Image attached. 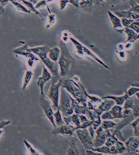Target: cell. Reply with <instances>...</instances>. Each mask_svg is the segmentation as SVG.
Wrapping results in <instances>:
<instances>
[{
    "instance_id": "1",
    "label": "cell",
    "mask_w": 139,
    "mask_h": 155,
    "mask_svg": "<svg viewBox=\"0 0 139 155\" xmlns=\"http://www.w3.org/2000/svg\"><path fill=\"white\" fill-rule=\"evenodd\" d=\"M61 87L64 88L74 99L80 104H86L87 91L77 76L72 78H61Z\"/></svg>"
},
{
    "instance_id": "2",
    "label": "cell",
    "mask_w": 139,
    "mask_h": 155,
    "mask_svg": "<svg viewBox=\"0 0 139 155\" xmlns=\"http://www.w3.org/2000/svg\"><path fill=\"white\" fill-rule=\"evenodd\" d=\"M70 41L72 42L75 48V53L77 54L78 56L81 57H89L96 61L99 64L101 65L104 67V68L109 69V67L107 64H105L102 59L99 58L96 54L91 51L90 49L87 48L86 46L83 45L82 43H80L77 39H75V38L71 36L70 38Z\"/></svg>"
},
{
    "instance_id": "3",
    "label": "cell",
    "mask_w": 139,
    "mask_h": 155,
    "mask_svg": "<svg viewBox=\"0 0 139 155\" xmlns=\"http://www.w3.org/2000/svg\"><path fill=\"white\" fill-rule=\"evenodd\" d=\"M60 50L61 54L58 61L59 75L62 78H65L67 76L71 70L73 59L65 46L64 43H62L60 44Z\"/></svg>"
},
{
    "instance_id": "4",
    "label": "cell",
    "mask_w": 139,
    "mask_h": 155,
    "mask_svg": "<svg viewBox=\"0 0 139 155\" xmlns=\"http://www.w3.org/2000/svg\"><path fill=\"white\" fill-rule=\"evenodd\" d=\"M73 97L63 87H61L60 91L59 109L63 116H69L74 113L73 100Z\"/></svg>"
},
{
    "instance_id": "5",
    "label": "cell",
    "mask_w": 139,
    "mask_h": 155,
    "mask_svg": "<svg viewBox=\"0 0 139 155\" xmlns=\"http://www.w3.org/2000/svg\"><path fill=\"white\" fill-rule=\"evenodd\" d=\"M61 88V78L56 82H52L48 90L47 97L52 102L53 110L59 108L60 91Z\"/></svg>"
},
{
    "instance_id": "6",
    "label": "cell",
    "mask_w": 139,
    "mask_h": 155,
    "mask_svg": "<svg viewBox=\"0 0 139 155\" xmlns=\"http://www.w3.org/2000/svg\"><path fill=\"white\" fill-rule=\"evenodd\" d=\"M75 133L86 151L91 150L94 147V139L90 134L88 128H78L75 130Z\"/></svg>"
},
{
    "instance_id": "7",
    "label": "cell",
    "mask_w": 139,
    "mask_h": 155,
    "mask_svg": "<svg viewBox=\"0 0 139 155\" xmlns=\"http://www.w3.org/2000/svg\"><path fill=\"white\" fill-rule=\"evenodd\" d=\"M50 99H48L45 94H40L39 97V104L40 107H41L43 112L44 113L46 118L51 123L53 127H56L54 120V112L52 106H51V103L50 101Z\"/></svg>"
},
{
    "instance_id": "8",
    "label": "cell",
    "mask_w": 139,
    "mask_h": 155,
    "mask_svg": "<svg viewBox=\"0 0 139 155\" xmlns=\"http://www.w3.org/2000/svg\"><path fill=\"white\" fill-rule=\"evenodd\" d=\"M110 130H105L100 126L96 130V134L93 139L94 147H99L104 145L107 138L112 136Z\"/></svg>"
},
{
    "instance_id": "9",
    "label": "cell",
    "mask_w": 139,
    "mask_h": 155,
    "mask_svg": "<svg viewBox=\"0 0 139 155\" xmlns=\"http://www.w3.org/2000/svg\"><path fill=\"white\" fill-rule=\"evenodd\" d=\"M76 130L75 126L72 124H64L62 125L57 126L54 127L52 131V134L54 136L62 135V136H73V134Z\"/></svg>"
},
{
    "instance_id": "10",
    "label": "cell",
    "mask_w": 139,
    "mask_h": 155,
    "mask_svg": "<svg viewBox=\"0 0 139 155\" xmlns=\"http://www.w3.org/2000/svg\"><path fill=\"white\" fill-rule=\"evenodd\" d=\"M135 119L131 109H123V118L120 119L121 121L117 123L114 128L121 130L126 126L128 125Z\"/></svg>"
},
{
    "instance_id": "11",
    "label": "cell",
    "mask_w": 139,
    "mask_h": 155,
    "mask_svg": "<svg viewBox=\"0 0 139 155\" xmlns=\"http://www.w3.org/2000/svg\"><path fill=\"white\" fill-rule=\"evenodd\" d=\"M52 79V75L50 71L46 68L44 67L42 70V74L37 78V84L40 89V94H44V86L48 81Z\"/></svg>"
},
{
    "instance_id": "12",
    "label": "cell",
    "mask_w": 139,
    "mask_h": 155,
    "mask_svg": "<svg viewBox=\"0 0 139 155\" xmlns=\"http://www.w3.org/2000/svg\"><path fill=\"white\" fill-rule=\"evenodd\" d=\"M80 143L77 137H72L70 139L69 146L67 149V154L70 155H84L86 151L84 149H80L79 144Z\"/></svg>"
},
{
    "instance_id": "13",
    "label": "cell",
    "mask_w": 139,
    "mask_h": 155,
    "mask_svg": "<svg viewBox=\"0 0 139 155\" xmlns=\"http://www.w3.org/2000/svg\"><path fill=\"white\" fill-rule=\"evenodd\" d=\"M42 62L46 67L47 69L51 72L52 75V78H54L58 80H59V77L60 76L59 75V66L58 62H54L51 61L48 57L43 60Z\"/></svg>"
},
{
    "instance_id": "14",
    "label": "cell",
    "mask_w": 139,
    "mask_h": 155,
    "mask_svg": "<svg viewBox=\"0 0 139 155\" xmlns=\"http://www.w3.org/2000/svg\"><path fill=\"white\" fill-rule=\"evenodd\" d=\"M126 146V151L128 153H137L139 147V138L137 136L130 137L128 140L124 142Z\"/></svg>"
},
{
    "instance_id": "15",
    "label": "cell",
    "mask_w": 139,
    "mask_h": 155,
    "mask_svg": "<svg viewBox=\"0 0 139 155\" xmlns=\"http://www.w3.org/2000/svg\"><path fill=\"white\" fill-rule=\"evenodd\" d=\"M49 49L50 48L47 46L45 45L39 46L31 48H27V50L28 51L36 54L39 56L41 61H43L44 59H45L46 58L48 57L47 54H48Z\"/></svg>"
},
{
    "instance_id": "16",
    "label": "cell",
    "mask_w": 139,
    "mask_h": 155,
    "mask_svg": "<svg viewBox=\"0 0 139 155\" xmlns=\"http://www.w3.org/2000/svg\"><path fill=\"white\" fill-rule=\"evenodd\" d=\"M108 15L109 17L110 21L112 23V27L115 30L118 31V30L122 29L124 27L121 24V18L117 16L114 12H112L111 11H108Z\"/></svg>"
},
{
    "instance_id": "17",
    "label": "cell",
    "mask_w": 139,
    "mask_h": 155,
    "mask_svg": "<svg viewBox=\"0 0 139 155\" xmlns=\"http://www.w3.org/2000/svg\"><path fill=\"white\" fill-rule=\"evenodd\" d=\"M114 13L120 18H127L133 20H137L139 19V14L130 11L129 9L126 11H116Z\"/></svg>"
},
{
    "instance_id": "18",
    "label": "cell",
    "mask_w": 139,
    "mask_h": 155,
    "mask_svg": "<svg viewBox=\"0 0 139 155\" xmlns=\"http://www.w3.org/2000/svg\"><path fill=\"white\" fill-rule=\"evenodd\" d=\"M129 96L126 93V91L124 94L122 95H108L103 97L102 99H112L115 102V104H118L120 106H123V104L127 99L128 98Z\"/></svg>"
},
{
    "instance_id": "19",
    "label": "cell",
    "mask_w": 139,
    "mask_h": 155,
    "mask_svg": "<svg viewBox=\"0 0 139 155\" xmlns=\"http://www.w3.org/2000/svg\"><path fill=\"white\" fill-rule=\"evenodd\" d=\"M101 103L99 104V107H97L102 112L105 111H109L115 104V102L110 99H102Z\"/></svg>"
},
{
    "instance_id": "20",
    "label": "cell",
    "mask_w": 139,
    "mask_h": 155,
    "mask_svg": "<svg viewBox=\"0 0 139 155\" xmlns=\"http://www.w3.org/2000/svg\"><path fill=\"white\" fill-rule=\"evenodd\" d=\"M61 50L58 46H54L52 48H50L48 50L47 56L51 61L54 62H58L60 56Z\"/></svg>"
},
{
    "instance_id": "21",
    "label": "cell",
    "mask_w": 139,
    "mask_h": 155,
    "mask_svg": "<svg viewBox=\"0 0 139 155\" xmlns=\"http://www.w3.org/2000/svg\"><path fill=\"white\" fill-rule=\"evenodd\" d=\"M123 108L122 106L115 104L110 112L112 113L114 119H121L123 118Z\"/></svg>"
},
{
    "instance_id": "22",
    "label": "cell",
    "mask_w": 139,
    "mask_h": 155,
    "mask_svg": "<svg viewBox=\"0 0 139 155\" xmlns=\"http://www.w3.org/2000/svg\"><path fill=\"white\" fill-rule=\"evenodd\" d=\"M33 77V73L31 70H27L24 72V77L23 79V83L22 85V89L23 90L26 89L30 85V82L32 81Z\"/></svg>"
},
{
    "instance_id": "23",
    "label": "cell",
    "mask_w": 139,
    "mask_h": 155,
    "mask_svg": "<svg viewBox=\"0 0 139 155\" xmlns=\"http://www.w3.org/2000/svg\"><path fill=\"white\" fill-rule=\"evenodd\" d=\"M123 33L127 35L126 41H131L134 43L135 41V38L137 37V33L134 31L131 30L129 27H124Z\"/></svg>"
},
{
    "instance_id": "24",
    "label": "cell",
    "mask_w": 139,
    "mask_h": 155,
    "mask_svg": "<svg viewBox=\"0 0 139 155\" xmlns=\"http://www.w3.org/2000/svg\"><path fill=\"white\" fill-rule=\"evenodd\" d=\"M54 120L56 126L62 125L65 124L63 119V115L59 108L56 110L55 112H54Z\"/></svg>"
},
{
    "instance_id": "25",
    "label": "cell",
    "mask_w": 139,
    "mask_h": 155,
    "mask_svg": "<svg viewBox=\"0 0 139 155\" xmlns=\"http://www.w3.org/2000/svg\"><path fill=\"white\" fill-rule=\"evenodd\" d=\"M86 96H87L88 99H89V101L94 105V106L95 108H96L99 107V104L102 102V98H100L99 96L89 95L88 93L86 94Z\"/></svg>"
},
{
    "instance_id": "26",
    "label": "cell",
    "mask_w": 139,
    "mask_h": 155,
    "mask_svg": "<svg viewBox=\"0 0 139 155\" xmlns=\"http://www.w3.org/2000/svg\"><path fill=\"white\" fill-rule=\"evenodd\" d=\"M91 150L99 153L101 155H110L109 147H108L105 145H103L99 147H92L91 149Z\"/></svg>"
},
{
    "instance_id": "27",
    "label": "cell",
    "mask_w": 139,
    "mask_h": 155,
    "mask_svg": "<svg viewBox=\"0 0 139 155\" xmlns=\"http://www.w3.org/2000/svg\"><path fill=\"white\" fill-rule=\"evenodd\" d=\"M117 123L112 121V120H103L102 121L101 126L105 130H111L114 128Z\"/></svg>"
},
{
    "instance_id": "28",
    "label": "cell",
    "mask_w": 139,
    "mask_h": 155,
    "mask_svg": "<svg viewBox=\"0 0 139 155\" xmlns=\"http://www.w3.org/2000/svg\"><path fill=\"white\" fill-rule=\"evenodd\" d=\"M70 124L75 126L76 129L79 128L80 125V121L79 115L77 114L73 113L72 115H70Z\"/></svg>"
},
{
    "instance_id": "29",
    "label": "cell",
    "mask_w": 139,
    "mask_h": 155,
    "mask_svg": "<svg viewBox=\"0 0 139 155\" xmlns=\"http://www.w3.org/2000/svg\"><path fill=\"white\" fill-rule=\"evenodd\" d=\"M24 143L25 147H27L28 150H29V151H30V153H31V155H42V153H41L40 151H39L37 149H35V148L33 147L32 145L30 143L26 140V139H24Z\"/></svg>"
},
{
    "instance_id": "30",
    "label": "cell",
    "mask_w": 139,
    "mask_h": 155,
    "mask_svg": "<svg viewBox=\"0 0 139 155\" xmlns=\"http://www.w3.org/2000/svg\"><path fill=\"white\" fill-rule=\"evenodd\" d=\"M134 104L132 108V111L135 119L139 117V99L134 96Z\"/></svg>"
},
{
    "instance_id": "31",
    "label": "cell",
    "mask_w": 139,
    "mask_h": 155,
    "mask_svg": "<svg viewBox=\"0 0 139 155\" xmlns=\"http://www.w3.org/2000/svg\"><path fill=\"white\" fill-rule=\"evenodd\" d=\"M115 147L118 150V154H122L126 152V147L124 143L123 142L118 140L115 143Z\"/></svg>"
},
{
    "instance_id": "32",
    "label": "cell",
    "mask_w": 139,
    "mask_h": 155,
    "mask_svg": "<svg viewBox=\"0 0 139 155\" xmlns=\"http://www.w3.org/2000/svg\"><path fill=\"white\" fill-rule=\"evenodd\" d=\"M56 16L54 14H50L47 16V23L46 25V27L47 28H49L50 27L54 26L56 22Z\"/></svg>"
},
{
    "instance_id": "33",
    "label": "cell",
    "mask_w": 139,
    "mask_h": 155,
    "mask_svg": "<svg viewBox=\"0 0 139 155\" xmlns=\"http://www.w3.org/2000/svg\"><path fill=\"white\" fill-rule=\"evenodd\" d=\"M134 104V96L129 97L123 104V109H132Z\"/></svg>"
},
{
    "instance_id": "34",
    "label": "cell",
    "mask_w": 139,
    "mask_h": 155,
    "mask_svg": "<svg viewBox=\"0 0 139 155\" xmlns=\"http://www.w3.org/2000/svg\"><path fill=\"white\" fill-rule=\"evenodd\" d=\"M129 97H132L135 95V94L139 91V87L131 86L125 91Z\"/></svg>"
},
{
    "instance_id": "35",
    "label": "cell",
    "mask_w": 139,
    "mask_h": 155,
    "mask_svg": "<svg viewBox=\"0 0 139 155\" xmlns=\"http://www.w3.org/2000/svg\"><path fill=\"white\" fill-rule=\"evenodd\" d=\"M118 140L116 137L112 134V136L107 138V140L104 143V145H106L108 147H110L112 145H114Z\"/></svg>"
},
{
    "instance_id": "36",
    "label": "cell",
    "mask_w": 139,
    "mask_h": 155,
    "mask_svg": "<svg viewBox=\"0 0 139 155\" xmlns=\"http://www.w3.org/2000/svg\"><path fill=\"white\" fill-rule=\"evenodd\" d=\"M130 5L131 7L129 9L139 15V4L134 1L131 0L130 1Z\"/></svg>"
},
{
    "instance_id": "37",
    "label": "cell",
    "mask_w": 139,
    "mask_h": 155,
    "mask_svg": "<svg viewBox=\"0 0 139 155\" xmlns=\"http://www.w3.org/2000/svg\"><path fill=\"white\" fill-rule=\"evenodd\" d=\"M128 27L133 30L134 32H136L137 34L139 33V19L137 20H133Z\"/></svg>"
},
{
    "instance_id": "38",
    "label": "cell",
    "mask_w": 139,
    "mask_h": 155,
    "mask_svg": "<svg viewBox=\"0 0 139 155\" xmlns=\"http://www.w3.org/2000/svg\"><path fill=\"white\" fill-rule=\"evenodd\" d=\"M101 118L102 120H114V119L112 117V113L109 111L103 112L101 115Z\"/></svg>"
},
{
    "instance_id": "39",
    "label": "cell",
    "mask_w": 139,
    "mask_h": 155,
    "mask_svg": "<svg viewBox=\"0 0 139 155\" xmlns=\"http://www.w3.org/2000/svg\"><path fill=\"white\" fill-rule=\"evenodd\" d=\"M116 54H117V56L119 60H120L121 61H124L127 58V54L124 50H122V51H116Z\"/></svg>"
},
{
    "instance_id": "40",
    "label": "cell",
    "mask_w": 139,
    "mask_h": 155,
    "mask_svg": "<svg viewBox=\"0 0 139 155\" xmlns=\"http://www.w3.org/2000/svg\"><path fill=\"white\" fill-rule=\"evenodd\" d=\"M71 35H70L69 32L67 31H64V32L62 33V43H67V40H70V38Z\"/></svg>"
},
{
    "instance_id": "41",
    "label": "cell",
    "mask_w": 139,
    "mask_h": 155,
    "mask_svg": "<svg viewBox=\"0 0 139 155\" xmlns=\"http://www.w3.org/2000/svg\"><path fill=\"white\" fill-rule=\"evenodd\" d=\"M121 21L123 27H128L133 20L127 18H121Z\"/></svg>"
},
{
    "instance_id": "42",
    "label": "cell",
    "mask_w": 139,
    "mask_h": 155,
    "mask_svg": "<svg viewBox=\"0 0 139 155\" xmlns=\"http://www.w3.org/2000/svg\"><path fill=\"white\" fill-rule=\"evenodd\" d=\"M69 0H60L59 1V9L60 10H64L65 9L68 3H69Z\"/></svg>"
},
{
    "instance_id": "43",
    "label": "cell",
    "mask_w": 139,
    "mask_h": 155,
    "mask_svg": "<svg viewBox=\"0 0 139 155\" xmlns=\"http://www.w3.org/2000/svg\"><path fill=\"white\" fill-rule=\"evenodd\" d=\"M11 2L14 4V5H15V7L17 8V9H18L19 10L23 11L24 12H28V11H27V9L24 8V7L22 6L21 5L19 4L18 3L16 2H14L13 1H11Z\"/></svg>"
},
{
    "instance_id": "44",
    "label": "cell",
    "mask_w": 139,
    "mask_h": 155,
    "mask_svg": "<svg viewBox=\"0 0 139 155\" xmlns=\"http://www.w3.org/2000/svg\"><path fill=\"white\" fill-rule=\"evenodd\" d=\"M133 43L131 41H126L124 43V50L129 51L131 50L133 48Z\"/></svg>"
},
{
    "instance_id": "45",
    "label": "cell",
    "mask_w": 139,
    "mask_h": 155,
    "mask_svg": "<svg viewBox=\"0 0 139 155\" xmlns=\"http://www.w3.org/2000/svg\"><path fill=\"white\" fill-rule=\"evenodd\" d=\"M11 121L9 120H4L0 121V129L3 128L5 126L11 124Z\"/></svg>"
},
{
    "instance_id": "46",
    "label": "cell",
    "mask_w": 139,
    "mask_h": 155,
    "mask_svg": "<svg viewBox=\"0 0 139 155\" xmlns=\"http://www.w3.org/2000/svg\"><path fill=\"white\" fill-rule=\"evenodd\" d=\"M109 149L110 155H118V150L116 149V147H115V145L109 147Z\"/></svg>"
},
{
    "instance_id": "47",
    "label": "cell",
    "mask_w": 139,
    "mask_h": 155,
    "mask_svg": "<svg viewBox=\"0 0 139 155\" xmlns=\"http://www.w3.org/2000/svg\"><path fill=\"white\" fill-rule=\"evenodd\" d=\"M117 49H118V51L124 50V44H123V43L118 44L117 45Z\"/></svg>"
},
{
    "instance_id": "48",
    "label": "cell",
    "mask_w": 139,
    "mask_h": 155,
    "mask_svg": "<svg viewBox=\"0 0 139 155\" xmlns=\"http://www.w3.org/2000/svg\"><path fill=\"white\" fill-rule=\"evenodd\" d=\"M70 3H72L73 5H74L76 7H79V3L76 0H69Z\"/></svg>"
},
{
    "instance_id": "49",
    "label": "cell",
    "mask_w": 139,
    "mask_h": 155,
    "mask_svg": "<svg viewBox=\"0 0 139 155\" xmlns=\"http://www.w3.org/2000/svg\"><path fill=\"white\" fill-rule=\"evenodd\" d=\"M3 131L2 130H1V129H0V137H1V136L3 134Z\"/></svg>"
},
{
    "instance_id": "50",
    "label": "cell",
    "mask_w": 139,
    "mask_h": 155,
    "mask_svg": "<svg viewBox=\"0 0 139 155\" xmlns=\"http://www.w3.org/2000/svg\"><path fill=\"white\" fill-rule=\"evenodd\" d=\"M137 40H139V33L137 34V37L135 38V41H137Z\"/></svg>"
},
{
    "instance_id": "51",
    "label": "cell",
    "mask_w": 139,
    "mask_h": 155,
    "mask_svg": "<svg viewBox=\"0 0 139 155\" xmlns=\"http://www.w3.org/2000/svg\"><path fill=\"white\" fill-rule=\"evenodd\" d=\"M135 96H136L137 99H139V92H137V93L135 94Z\"/></svg>"
},
{
    "instance_id": "52",
    "label": "cell",
    "mask_w": 139,
    "mask_h": 155,
    "mask_svg": "<svg viewBox=\"0 0 139 155\" xmlns=\"http://www.w3.org/2000/svg\"><path fill=\"white\" fill-rule=\"evenodd\" d=\"M137 154H139V147H138V149H137Z\"/></svg>"
},
{
    "instance_id": "53",
    "label": "cell",
    "mask_w": 139,
    "mask_h": 155,
    "mask_svg": "<svg viewBox=\"0 0 139 155\" xmlns=\"http://www.w3.org/2000/svg\"><path fill=\"white\" fill-rule=\"evenodd\" d=\"M78 2V3H79V1H80V0H76Z\"/></svg>"
},
{
    "instance_id": "54",
    "label": "cell",
    "mask_w": 139,
    "mask_h": 155,
    "mask_svg": "<svg viewBox=\"0 0 139 155\" xmlns=\"http://www.w3.org/2000/svg\"><path fill=\"white\" fill-rule=\"evenodd\" d=\"M1 9H2V8L1 7V5H0V11H1Z\"/></svg>"
},
{
    "instance_id": "55",
    "label": "cell",
    "mask_w": 139,
    "mask_h": 155,
    "mask_svg": "<svg viewBox=\"0 0 139 155\" xmlns=\"http://www.w3.org/2000/svg\"><path fill=\"white\" fill-rule=\"evenodd\" d=\"M105 1H109V0H104Z\"/></svg>"
}]
</instances>
